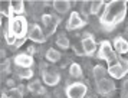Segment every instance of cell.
<instances>
[{
	"instance_id": "19",
	"label": "cell",
	"mask_w": 128,
	"mask_h": 98,
	"mask_svg": "<svg viewBox=\"0 0 128 98\" xmlns=\"http://www.w3.org/2000/svg\"><path fill=\"white\" fill-rule=\"evenodd\" d=\"M91 3H92V2H84V3H82V15H84V16H88V15H89V13H91Z\"/></svg>"
},
{
	"instance_id": "5",
	"label": "cell",
	"mask_w": 128,
	"mask_h": 98,
	"mask_svg": "<svg viewBox=\"0 0 128 98\" xmlns=\"http://www.w3.org/2000/svg\"><path fill=\"white\" fill-rule=\"evenodd\" d=\"M42 22H43V26H45V35L49 36V35H52L55 32V29H56V26L59 23V19L50 16V15H43L42 16Z\"/></svg>"
},
{
	"instance_id": "9",
	"label": "cell",
	"mask_w": 128,
	"mask_h": 98,
	"mask_svg": "<svg viewBox=\"0 0 128 98\" xmlns=\"http://www.w3.org/2000/svg\"><path fill=\"white\" fill-rule=\"evenodd\" d=\"M14 62L18 66H22V68H29L30 65L33 63V59L30 55H26V53H20L14 58Z\"/></svg>"
},
{
	"instance_id": "1",
	"label": "cell",
	"mask_w": 128,
	"mask_h": 98,
	"mask_svg": "<svg viewBox=\"0 0 128 98\" xmlns=\"http://www.w3.org/2000/svg\"><path fill=\"white\" fill-rule=\"evenodd\" d=\"M99 58L105 59L108 62V72L112 78H124L128 74V61L122 59L116 55L115 51H112L111 43L108 40H104L99 48Z\"/></svg>"
},
{
	"instance_id": "14",
	"label": "cell",
	"mask_w": 128,
	"mask_h": 98,
	"mask_svg": "<svg viewBox=\"0 0 128 98\" xmlns=\"http://www.w3.org/2000/svg\"><path fill=\"white\" fill-rule=\"evenodd\" d=\"M46 58L50 61V62H58V61H60V53H59V51H56V49H48L46 52Z\"/></svg>"
},
{
	"instance_id": "10",
	"label": "cell",
	"mask_w": 128,
	"mask_h": 98,
	"mask_svg": "<svg viewBox=\"0 0 128 98\" xmlns=\"http://www.w3.org/2000/svg\"><path fill=\"white\" fill-rule=\"evenodd\" d=\"M42 76H43V81L48 85H56L59 82V78H60L58 72H52V71H45L42 74Z\"/></svg>"
},
{
	"instance_id": "13",
	"label": "cell",
	"mask_w": 128,
	"mask_h": 98,
	"mask_svg": "<svg viewBox=\"0 0 128 98\" xmlns=\"http://www.w3.org/2000/svg\"><path fill=\"white\" fill-rule=\"evenodd\" d=\"M69 74L74 78H81L82 76V68L79 63H72L69 66Z\"/></svg>"
},
{
	"instance_id": "15",
	"label": "cell",
	"mask_w": 128,
	"mask_h": 98,
	"mask_svg": "<svg viewBox=\"0 0 128 98\" xmlns=\"http://www.w3.org/2000/svg\"><path fill=\"white\" fill-rule=\"evenodd\" d=\"M16 74L20 76V78H30L33 72L30 71L29 68H22V66H16Z\"/></svg>"
},
{
	"instance_id": "7",
	"label": "cell",
	"mask_w": 128,
	"mask_h": 98,
	"mask_svg": "<svg viewBox=\"0 0 128 98\" xmlns=\"http://www.w3.org/2000/svg\"><path fill=\"white\" fill-rule=\"evenodd\" d=\"M82 46H84L85 55H92L94 52L96 51V42H95L94 38L89 36V35H85V38L82 39Z\"/></svg>"
},
{
	"instance_id": "11",
	"label": "cell",
	"mask_w": 128,
	"mask_h": 98,
	"mask_svg": "<svg viewBox=\"0 0 128 98\" xmlns=\"http://www.w3.org/2000/svg\"><path fill=\"white\" fill-rule=\"evenodd\" d=\"M114 48L118 53H128V42L121 36L114 39Z\"/></svg>"
},
{
	"instance_id": "4",
	"label": "cell",
	"mask_w": 128,
	"mask_h": 98,
	"mask_svg": "<svg viewBox=\"0 0 128 98\" xmlns=\"http://www.w3.org/2000/svg\"><path fill=\"white\" fill-rule=\"evenodd\" d=\"M96 89H98L99 94L108 95V94H111V92H114L115 84H114V81L111 79L110 76H106V78H104V79L96 81Z\"/></svg>"
},
{
	"instance_id": "16",
	"label": "cell",
	"mask_w": 128,
	"mask_h": 98,
	"mask_svg": "<svg viewBox=\"0 0 128 98\" xmlns=\"http://www.w3.org/2000/svg\"><path fill=\"white\" fill-rule=\"evenodd\" d=\"M102 6H104V2H92V3H91V13H92V15L99 13V10H101Z\"/></svg>"
},
{
	"instance_id": "20",
	"label": "cell",
	"mask_w": 128,
	"mask_h": 98,
	"mask_svg": "<svg viewBox=\"0 0 128 98\" xmlns=\"http://www.w3.org/2000/svg\"><path fill=\"white\" fill-rule=\"evenodd\" d=\"M2 13L3 15H9L10 13V9H12V3H9V2H2Z\"/></svg>"
},
{
	"instance_id": "6",
	"label": "cell",
	"mask_w": 128,
	"mask_h": 98,
	"mask_svg": "<svg viewBox=\"0 0 128 98\" xmlns=\"http://www.w3.org/2000/svg\"><path fill=\"white\" fill-rule=\"evenodd\" d=\"M84 23H85V20L81 17V15L78 12H72L69 16V20L66 23V29L68 30H75V29L84 26Z\"/></svg>"
},
{
	"instance_id": "17",
	"label": "cell",
	"mask_w": 128,
	"mask_h": 98,
	"mask_svg": "<svg viewBox=\"0 0 128 98\" xmlns=\"http://www.w3.org/2000/svg\"><path fill=\"white\" fill-rule=\"evenodd\" d=\"M56 43H58L60 48H64V49H68V48H69V39H68L66 36H59L58 40H56Z\"/></svg>"
},
{
	"instance_id": "2",
	"label": "cell",
	"mask_w": 128,
	"mask_h": 98,
	"mask_svg": "<svg viewBox=\"0 0 128 98\" xmlns=\"http://www.w3.org/2000/svg\"><path fill=\"white\" fill-rule=\"evenodd\" d=\"M127 15V3L124 2H111L105 6L104 13L99 19L101 28L105 30H111L124 20Z\"/></svg>"
},
{
	"instance_id": "8",
	"label": "cell",
	"mask_w": 128,
	"mask_h": 98,
	"mask_svg": "<svg viewBox=\"0 0 128 98\" xmlns=\"http://www.w3.org/2000/svg\"><path fill=\"white\" fill-rule=\"evenodd\" d=\"M29 38L33 40V42L42 43V42L45 40V38H46V35L43 33V30H42L38 25H33V26L29 29Z\"/></svg>"
},
{
	"instance_id": "18",
	"label": "cell",
	"mask_w": 128,
	"mask_h": 98,
	"mask_svg": "<svg viewBox=\"0 0 128 98\" xmlns=\"http://www.w3.org/2000/svg\"><path fill=\"white\" fill-rule=\"evenodd\" d=\"M23 3H22V2H12V9L14 12H16V13H23Z\"/></svg>"
},
{
	"instance_id": "21",
	"label": "cell",
	"mask_w": 128,
	"mask_h": 98,
	"mask_svg": "<svg viewBox=\"0 0 128 98\" xmlns=\"http://www.w3.org/2000/svg\"><path fill=\"white\" fill-rule=\"evenodd\" d=\"M121 94H122V97H124V98H128V79L124 81V84H122V91H121Z\"/></svg>"
},
{
	"instance_id": "12",
	"label": "cell",
	"mask_w": 128,
	"mask_h": 98,
	"mask_svg": "<svg viewBox=\"0 0 128 98\" xmlns=\"http://www.w3.org/2000/svg\"><path fill=\"white\" fill-rule=\"evenodd\" d=\"M53 7H55L56 12L64 15V13H68L70 10V3L69 2H65V0H58V2L53 3Z\"/></svg>"
},
{
	"instance_id": "3",
	"label": "cell",
	"mask_w": 128,
	"mask_h": 98,
	"mask_svg": "<svg viewBox=\"0 0 128 98\" xmlns=\"http://www.w3.org/2000/svg\"><path fill=\"white\" fill-rule=\"evenodd\" d=\"M65 92L68 98H84L86 94V85H84L81 82H74L66 88Z\"/></svg>"
}]
</instances>
